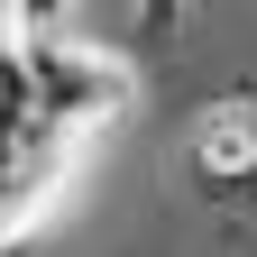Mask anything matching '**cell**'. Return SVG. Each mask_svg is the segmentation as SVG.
I'll list each match as a JSON object with an SVG mask.
<instances>
[{"mask_svg": "<svg viewBox=\"0 0 257 257\" xmlns=\"http://www.w3.org/2000/svg\"><path fill=\"white\" fill-rule=\"evenodd\" d=\"M193 175L211 193H248L257 184V101H211L193 119Z\"/></svg>", "mask_w": 257, "mask_h": 257, "instance_id": "cell-1", "label": "cell"}]
</instances>
